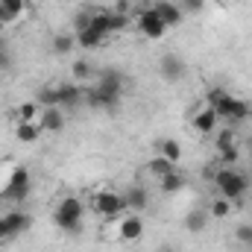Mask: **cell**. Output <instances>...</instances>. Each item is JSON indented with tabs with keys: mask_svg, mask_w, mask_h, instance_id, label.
Returning <instances> with one entry per match:
<instances>
[{
	"mask_svg": "<svg viewBox=\"0 0 252 252\" xmlns=\"http://www.w3.org/2000/svg\"><path fill=\"white\" fill-rule=\"evenodd\" d=\"M214 185L220 190V196H226L232 202H241L244 193L250 190V176L241 173V170H235V167H220L214 173Z\"/></svg>",
	"mask_w": 252,
	"mask_h": 252,
	"instance_id": "6da1fadb",
	"label": "cell"
},
{
	"mask_svg": "<svg viewBox=\"0 0 252 252\" xmlns=\"http://www.w3.org/2000/svg\"><path fill=\"white\" fill-rule=\"evenodd\" d=\"M82 211L85 208H82L79 196H64L53 211V223L67 235H76V232H82Z\"/></svg>",
	"mask_w": 252,
	"mask_h": 252,
	"instance_id": "7a4b0ae2",
	"label": "cell"
},
{
	"mask_svg": "<svg viewBox=\"0 0 252 252\" xmlns=\"http://www.w3.org/2000/svg\"><path fill=\"white\" fill-rule=\"evenodd\" d=\"M30 190H32V176H30V170H27V167H15L0 196L9 199V202H21V199L30 196Z\"/></svg>",
	"mask_w": 252,
	"mask_h": 252,
	"instance_id": "3957f363",
	"label": "cell"
},
{
	"mask_svg": "<svg viewBox=\"0 0 252 252\" xmlns=\"http://www.w3.org/2000/svg\"><path fill=\"white\" fill-rule=\"evenodd\" d=\"M94 211L103 214V217H118L124 214V196L118 190H97L94 193Z\"/></svg>",
	"mask_w": 252,
	"mask_h": 252,
	"instance_id": "277c9868",
	"label": "cell"
},
{
	"mask_svg": "<svg viewBox=\"0 0 252 252\" xmlns=\"http://www.w3.org/2000/svg\"><path fill=\"white\" fill-rule=\"evenodd\" d=\"M158 73H161L164 82H182L185 73H188V64L179 53H164L161 62H158Z\"/></svg>",
	"mask_w": 252,
	"mask_h": 252,
	"instance_id": "5b68a950",
	"label": "cell"
},
{
	"mask_svg": "<svg viewBox=\"0 0 252 252\" xmlns=\"http://www.w3.org/2000/svg\"><path fill=\"white\" fill-rule=\"evenodd\" d=\"M138 27H141V32H144L147 38H153V41L164 38V32H167V27H164V21L158 18L156 6H150V9H144V12H141V18H138Z\"/></svg>",
	"mask_w": 252,
	"mask_h": 252,
	"instance_id": "8992f818",
	"label": "cell"
},
{
	"mask_svg": "<svg viewBox=\"0 0 252 252\" xmlns=\"http://www.w3.org/2000/svg\"><path fill=\"white\" fill-rule=\"evenodd\" d=\"M121 97H124V94H115V91H109V88L97 85L94 91H88V94H85V103H88L91 109H106V112H115V109L121 106Z\"/></svg>",
	"mask_w": 252,
	"mask_h": 252,
	"instance_id": "52a82bcc",
	"label": "cell"
},
{
	"mask_svg": "<svg viewBox=\"0 0 252 252\" xmlns=\"http://www.w3.org/2000/svg\"><path fill=\"white\" fill-rule=\"evenodd\" d=\"M205 103H208V109H214V112H217V118H220V121H229L235 97H232L229 91H223V88H211V91L205 94Z\"/></svg>",
	"mask_w": 252,
	"mask_h": 252,
	"instance_id": "ba28073f",
	"label": "cell"
},
{
	"mask_svg": "<svg viewBox=\"0 0 252 252\" xmlns=\"http://www.w3.org/2000/svg\"><path fill=\"white\" fill-rule=\"evenodd\" d=\"M82 100H85V91H82L79 85H73V82L56 85V106H59V109H76Z\"/></svg>",
	"mask_w": 252,
	"mask_h": 252,
	"instance_id": "9c48e42d",
	"label": "cell"
},
{
	"mask_svg": "<svg viewBox=\"0 0 252 252\" xmlns=\"http://www.w3.org/2000/svg\"><path fill=\"white\" fill-rule=\"evenodd\" d=\"M124 196V208L126 211H144L147 205H150V190L144 188V185H132V188H126V193H121Z\"/></svg>",
	"mask_w": 252,
	"mask_h": 252,
	"instance_id": "30bf717a",
	"label": "cell"
},
{
	"mask_svg": "<svg viewBox=\"0 0 252 252\" xmlns=\"http://www.w3.org/2000/svg\"><path fill=\"white\" fill-rule=\"evenodd\" d=\"M121 238H124L126 244H132V241H141L144 238V220L138 217V214H126L124 220H121Z\"/></svg>",
	"mask_w": 252,
	"mask_h": 252,
	"instance_id": "8fae6325",
	"label": "cell"
},
{
	"mask_svg": "<svg viewBox=\"0 0 252 252\" xmlns=\"http://www.w3.org/2000/svg\"><path fill=\"white\" fill-rule=\"evenodd\" d=\"M153 6H156L158 18L164 21V27H179V24H182V18H185L182 6H179L176 0H170V3H153Z\"/></svg>",
	"mask_w": 252,
	"mask_h": 252,
	"instance_id": "7c38bea8",
	"label": "cell"
},
{
	"mask_svg": "<svg viewBox=\"0 0 252 252\" xmlns=\"http://www.w3.org/2000/svg\"><path fill=\"white\" fill-rule=\"evenodd\" d=\"M217 124H220V118H217V112L208 109V106L193 115V129H196L199 135H211V132L217 129Z\"/></svg>",
	"mask_w": 252,
	"mask_h": 252,
	"instance_id": "4fadbf2b",
	"label": "cell"
},
{
	"mask_svg": "<svg viewBox=\"0 0 252 252\" xmlns=\"http://www.w3.org/2000/svg\"><path fill=\"white\" fill-rule=\"evenodd\" d=\"M97 85H103V88H109V91H115V94H124L126 73L118 70V67H106V70L100 73V82H97Z\"/></svg>",
	"mask_w": 252,
	"mask_h": 252,
	"instance_id": "5bb4252c",
	"label": "cell"
},
{
	"mask_svg": "<svg viewBox=\"0 0 252 252\" xmlns=\"http://www.w3.org/2000/svg\"><path fill=\"white\" fill-rule=\"evenodd\" d=\"M38 126H41V132H62L64 129L62 109H59V106H56V109H44L41 118H38Z\"/></svg>",
	"mask_w": 252,
	"mask_h": 252,
	"instance_id": "9a60e30c",
	"label": "cell"
},
{
	"mask_svg": "<svg viewBox=\"0 0 252 252\" xmlns=\"http://www.w3.org/2000/svg\"><path fill=\"white\" fill-rule=\"evenodd\" d=\"M24 0H0V27L3 24H15L24 15Z\"/></svg>",
	"mask_w": 252,
	"mask_h": 252,
	"instance_id": "2e32d148",
	"label": "cell"
},
{
	"mask_svg": "<svg viewBox=\"0 0 252 252\" xmlns=\"http://www.w3.org/2000/svg\"><path fill=\"white\" fill-rule=\"evenodd\" d=\"M15 138H18L21 144H35V141L41 138V126L35 124V121H18Z\"/></svg>",
	"mask_w": 252,
	"mask_h": 252,
	"instance_id": "e0dca14e",
	"label": "cell"
},
{
	"mask_svg": "<svg viewBox=\"0 0 252 252\" xmlns=\"http://www.w3.org/2000/svg\"><path fill=\"white\" fill-rule=\"evenodd\" d=\"M112 15H115L112 9H97L91 15V30L100 35H112Z\"/></svg>",
	"mask_w": 252,
	"mask_h": 252,
	"instance_id": "ac0fdd59",
	"label": "cell"
},
{
	"mask_svg": "<svg viewBox=\"0 0 252 252\" xmlns=\"http://www.w3.org/2000/svg\"><path fill=\"white\" fill-rule=\"evenodd\" d=\"M158 156H164L167 161H179L182 158V144L179 141H173V138H164V141H158Z\"/></svg>",
	"mask_w": 252,
	"mask_h": 252,
	"instance_id": "d6986e66",
	"label": "cell"
},
{
	"mask_svg": "<svg viewBox=\"0 0 252 252\" xmlns=\"http://www.w3.org/2000/svg\"><path fill=\"white\" fill-rule=\"evenodd\" d=\"M103 41H106V35L94 32L91 27H88V30H82V32H76V44H79V47H85V50H94V47H100Z\"/></svg>",
	"mask_w": 252,
	"mask_h": 252,
	"instance_id": "ffe728a7",
	"label": "cell"
},
{
	"mask_svg": "<svg viewBox=\"0 0 252 252\" xmlns=\"http://www.w3.org/2000/svg\"><path fill=\"white\" fill-rule=\"evenodd\" d=\"M41 103L38 100H30V103H21L18 106V121H35L38 124V118H41Z\"/></svg>",
	"mask_w": 252,
	"mask_h": 252,
	"instance_id": "44dd1931",
	"label": "cell"
},
{
	"mask_svg": "<svg viewBox=\"0 0 252 252\" xmlns=\"http://www.w3.org/2000/svg\"><path fill=\"white\" fill-rule=\"evenodd\" d=\"M217 150H220V153H226V150H238V135H235L232 126H223V129L217 132Z\"/></svg>",
	"mask_w": 252,
	"mask_h": 252,
	"instance_id": "7402d4cb",
	"label": "cell"
},
{
	"mask_svg": "<svg viewBox=\"0 0 252 252\" xmlns=\"http://www.w3.org/2000/svg\"><path fill=\"white\" fill-rule=\"evenodd\" d=\"M232 199H226V196H217L214 202H211V208H208V217H214V220H223V217H229L232 214Z\"/></svg>",
	"mask_w": 252,
	"mask_h": 252,
	"instance_id": "603a6c76",
	"label": "cell"
},
{
	"mask_svg": "<svg viewBox=\"0 0 252 252\" xmlns=\"http://www.w3.org/2000/svg\"><path fill=\"white\" fill-rule=\"evenodd\" d=\"M6 220H9V226H12V232H15V235L27 232V229H30V223H32V217H30V214H24V211H9V214H6Z\"/></svg>",
	"mask_w": 252,
	"mask_h": 252,
	"instance_id": "cb8c5ba5",
	"label": "cell"
},
{
	"mask_svg": "<svg viewBox=\"0 0 252 252\" xmlns=\"http://www.w3.org/2000/svg\"><path fill=\"white\" fill-rule=\"evenodd\" d=\"M73 44H76V38H73V35H67V32L53 35V53H56V56H67V53L73 50Z\"/></svg>",
	"mask_w": 252,
	"mask_h": 252,
	"instance_id": "d4e9b609",
	"label": "cell"
},
{
	"mask_svg": "<svg viewBox=\"0 0 252 252\" xmlns=\"http://www.w3.org/2000/svg\"><path fill=\"white\" fill-rule=\"evenodd\" d=\"M252 115V106L247 100H238L235 97V103H232V115H229V124H241V121H247Z\"/></svg>",
	"mask_w": 252,
	"mask_h": 252,
	"instance_id": "484cf974",
	"label": "cell"
},
{
	"mask_svg": "<svg viewBox=\"0 0 252 252\" xmlns=\"http://www.w3.org/2000/svg\"><path fill=\"white\" fill-rule=\"evenodd\" d=\"M205 226H208V214H205V211H190L188 217H185V229L193 232V235H196V232H202Z\"/></svg>",
	"mask_w": 252,
	"mask_h": 252,
	"instance_id": "4316f807",
	"label": "cell"
},
{
	"mask_svg": "<svg viewBox=\"0 0 252 252\" xmlns=\"http://www.w3.org/2000/svg\"><path fill=\"white\" fill-rule=\"evenodd\" d=\"M147 167H150V173H153L156 179H161V176H167V173L173 170V161H167L164 156H156V158H153Z\"/></svg>",
	"mask_w": 252,
	"mask_h": 252,
	"instance_id": "83f0119b",
	"label": "cell"
},
{
	"mask_svg": "<svg viewBox=\"0 0 252 252\" xmlns=\"http://www.w3.org/2000/svg\"><path fill=\"white\" fill-rule=\"evenodd\" d=\"M158 182H161V190H164V193H176V190H182V185H185V179H182L176 170H170V173L161 176Z\"/></svg>",
	"mask_w": 252,
	"mask_h": 252,
	"instance_id": "f1b7e54d",
	"label": "cell"
},
{
	"mask_svg": "<svg viewBox=\"0 0 252 252\" xmlns=\"http://www.w3.org/2000/svg\"><path fill=\"white\" fill-rule=\"evenodd\" d=\"M35 100L41 103V109H56V85H47V88H41Z\"/></svg>",
	"mask_w": 252,
	"mask_h": 252,
	"instance_id": "f546056e",
	"label": "cell"
},
{
	"mask_svg": "<svg viewBox=\"0 0 252 252\" xmlns=\"http://www.w3.org/2000/svg\"><path fill=\"white\" fill-rule=\"evenodd\" d=\"M70 73H73V79H91V64L85 62V59H76V62L70 64Z\"/></svg>",
	"mask_w": 252,
	"mask_h": 252,
	"instance_id": "4dcf8cb0",
	"label": "cell"
},
{
	"mask_svg": "<svg viewBox=\"0 0 252 252\" xmlns=\"http://www.w3.org/2000/svg\"><path fill=\"white\" fill-rule=\"evenodd\" d=\"M235 238H238L244 247H250L252 250V223H241V226L235 229Z\"/></svg>",
	"mask_w": 252,
	"mask_h": 252,
	"instance_id": "1f68e13d",
	"label": "cell"
},
{
	"mask_svg": "<svg viewBox=\"0 0 252 252\" xmlns=\"http://www.w3.org/2000/svg\"><path fill=\"white\" fill-rule=\"evenodd\" d=\"M91 15H94V12H76V18H73V30H76V32L88 30V27H91Z\"/></svg>",
	"mask_w": 252,
	"mask_h": 252,
	"instance_id": "d6a6232c",
	"label": "cell"
},
{
	"mask_svg": "<svg viewBox=\"0 0 252 252\" xmlns=\"http://www.w3.org/2000/svg\"><path fill=\"white\" fill-rule=\"evenodd\" d=\"M179 6H182V12H193V15H196V12L205 9V0H182Z\"/></svg>",
	"mask_w": 252,
	"mask_h": 252,
	"instance_id": "836d02e7",
	"label": "cell"
},
{
	"mask_svg": "<svg viewBox=\"0 0 252 252\" xmlns=\"http://www.w3.org/2000/svg\"><path fill=\"white\" fill-rule=\"evenodd\" d=\"M9 238H15V232H12V226H9V220H6V214L0 217V241H9Z\"/></svg>",
	"mask_w": 252,
	"mask_h": 252,
	"instance_id": "e575fe53",
	"label": "cell"
},
{
	"mask_svg": "<svg viewBox=\"0 0 252 252\" xmlns=\"http://www.w3.org/2000/svg\"><path fill=\"white\" fill-rule=\"evenodd\" d=\"M12 67V53L6 50V53H0V70H9Z\"/></svg>",
	"mask_w": 252,
	"mask_h": 252,
	"instance_id": "d590c367",
	"label": "cell"
},
{
	"mask_svg": "<svg viewBox=\"0 0 252 252\" xmlns=\"http://www.w3.org/2000/svg\"><path fill=\"white\" fill-rule=\"evenodd\" d=\"M115 12H121V15H129V3H126V0H118V3H115Z\"/></svg>",
	"mask_w": 252,
	"mask_h": 252,
	"instance_id": "8d00e7d4",
	"label": "cell"
},
{
	"mask_svg": "<svg viewBox=\"0 0 252 252\" xmlns=\"http://www.w3.org/2000/svg\"><path fill=\"white\" fill-rule=\"evenodd\" d=\"M156 252H176V247H173V244H161Z\"/></svg>",
	"mask_w": 252,
	"mask_h": 252,
	"instance_id": "74e56055",
	"label": "cell"
},
{
	"mask_svg": "<svg viewBox=\"0 0 252 252\" xmlns=\"http://www.w3.org/2000/svg\"><path fill=\"white\" fill-rule=\"evenodd\" d=\"M6 50H9V44H6V38L0 35V53H6Z\"/></svg>",
	"mask_w": 252,
	"mask_h": 252,
	"instance_id": "f35d334b",
	"label": "cell"
},
{
	"mask_svg": "<svg viewBox=\"0 0 252 252\" xmlns=\"http://www.w3.org/2000/svg\"><path fill=\"white\" fill-rule=\"evenodd\" d=\"M153 3H170V0H153Z\"/></svg>",
	"mask_w": 252,
	"mask_h": 252,
	"instance_id": "ab89813d",
	"label": "cell"
}]
</instances>
